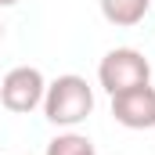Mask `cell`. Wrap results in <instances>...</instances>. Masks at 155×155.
Listing matches in <instances>:
<instances>
[{"label": "cell", "mask_w": 155, "mask_h": 155, "mask_svg": "<svg viewBox=\"0 0 155 155\" xmlns=\"http://www.w3.org/2000/svg\"><path fill=\"white\" fill-rule=\"evenodd\" d=\"M94 112V90L83 76H58L47 83V94H43V116L54 126H79L83 119Z\"/></svg>", "instance_id": "1"}, {"label": "cell", "mask_w": 155, "mask_h": 155, "mask_svg": "<svg viewBox=\"0 0 155 155\" xmlns=\"http://www.w3.org/2000/svg\"><path fill=\"white\" fill-rule=\"evenodd\" d=\"M152 79V65L141 51L134 47H116L101 58L97 65V83L108 90V94H123V90H134V87H144Z\"/></svg>", "instance_id": "2"}, {"label": "cell", "mask_w": 155, "mask_h": 155, "mask_svg": "<svg viewBox=\"0 0 155 155\" xmlns=\"http://www.w3.org/2000/svg\"><path fill=\"white\" fill-rule=\"evenodd\" d=\"M43 94H47V79L33 65H18L0 79V105L15 116H29L33 108H40Z\"/></svg>", "instance_id": "3"}, {"label": "cell", "mask_w": 155, "mask_h": 155, "mask_svg": "<svg viewBox=\"0 0 155 155\" xmlns=\"http://www.w3.org/2000/svg\"><path fill=\"white\" fill-rule=\"evenodd\" d=\"M112 116L126 130H152L155 126V87L144 83V87L112 94Z\"/></svg>", "instance_id": "4"}, {"label": "cell", "mask_w": 155, "mask_h": 155, "mask_svg": "<svg viewBox=\"0 0 155 155\" xmlns=\"http://www.w3.org/2000/svg\"><path fill=\"white\" fill-rule=\"evenodd\" d=\"M97 4H101L105 22L116 29H130V25L144 22V15L152 7V0H97Z\"/></svg>", "instance_id": "5"}, {"label": "cell", "mask_w": 155, "mask_h": 155, "mask_svg": "<svg viewBox=\"0 0 155 155\" xmlns=\"http://www.w3.org/2000/svg\"><path fill=\"white\" fill-rule=\"evenodd\" d=\"M43 155H94V144H90V137H83V134H72V130H69V134L51 137Z\"/></svg>", "instance_id": "6"}, {"label": "cell", "mask_w": 155, "mask_h": 155, "mask_svg": "<svg viewBox=\"0 0 155 155\" xmlns=\"http://www.w3.org/2000/svg\"><path fill=\"white\" fill-rule=\"evenodd\" d=\"M15 4H18V0H0V7H15Z\"/></svg>", "instance_id": "7"}, {"label": "cell", "mask_w": 155, "mask_h": 155, "mask_svg": "<svg viewBox=\"0 0 155 155\" xmlns=\"http://www.w3.org/2000/svg\"><path fill=\"white\" fill-rule=\"evenodd\" d=\"M0 40H4V22H0Z\"/></svg>", "instance_id": "8"}, {"label": "cell", "mask_w": 155, "mask_h": 155, "mask_svg": "<svg viewBox=\"0 0 155 155\" xmlns=\"http://www.w3.org/2000/svg\"><path fill=\"white\" fill-rule=\"evenodd\" d=\"M152 4H155V0H152Z\"/></svg>", "instance_id": "9"}]
</instances>
